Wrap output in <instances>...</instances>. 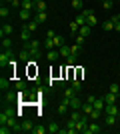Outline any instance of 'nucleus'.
Returning <instances> with one entry per match:
<instances>
[{
  "instance_id": "obj_29",
  "label": "nucleus",
  "mask_w": 120,
  "mask_h": 134,
  "mask_svg": "<svg viewBox=\"0 0 120 134\" xmlns=\"http://www.w3.org/2000/svg\"><path fill=\"white\" fill-rule=\"evenodd\" d=\"M26 28H28L30 32H36V30H38V22H36V20H30V22H26Z\"/></svg>"
},
{
  "instance_id": "obj_33",
  "label": "nucleus",
  "mask_w": 120,
  "mask_h": 134,
  "mask_svg": "<svg viewBox=\"0 0 120 134\" xmlns=\"http://www.w3.org/2000/svg\"><path fill=\"white\" fill-rule=\"evenodd\" d=\"M32 132H34V134H46V132H48V126H36Z\"/></svg>"
},
{
  "instance_id": "obj_26",
  "label": "nucleus",
  "mask_w": 120,
  "mask_h": 134,
  "mask_svg": "<svg viewBox=\"0 0 120 134\" xmlns=\"http://www.w3.org/2000/svg\"><path fill=\"white\" fill-rule=\"evenodd\" d=\"M2 48H4V50H10V48H12V40L8 38V36L2 38Z\"/></svg>"
},
{
  "instance_id": "obj_16",
  "label": "nucleus",
  "mask_w": 120,
  "mask_h": 134,
  "mask_svg": "<svg viewBox=\"0 0 120 134\" xmlns=\"http://www.w3.org/2000/svg\"><path fill=\"white\" fill-rule=\"evenodd\" d=\"M12 34V24H4V26L0 28V36L4 38V36H10Z\"/></svg>"
},
{
  "instance_id": "obj_44",
  "label": "nucleus",
  "mask_w": 120,
  "mask_h": 134,
  "mask_svg": "<svg viewBox=\"0 0 120 134\" xmlns=\"http://www.w3.org/2000/svg\"><path fill=\"white\" fill-rule=\"evenodd\" d=\"M54 36H56V34H54V30H48V32H46V38H54Z\"/></svg>"
},
{
  "instance_id": "obj_46",
  "label": "nucleus",
  "mask_w": 120,
  "mask_h": 134,
  "mask_svg": "<svg viewBox=\"0 0 120 134\" xmlns=\"http://www.w3.org/2000/svg\"><path fill=\"white\" fill-rule=\"evenodd\" d=\"M112 2H114V0H112Z\"/></svg>"
},
{
  "instance_id": "obj_17",
  "label": "nucleus",
  "mask_w": 120,
  "mask_h": 134,
  "mask_svg": "<svg viewBox=\"0 0 120 134\" xmlns=\"http://www.w3.org/2000/svg\"><path fill=\"white\" fill-rule=\"evenodd\" d=\"M90 32H92V26L90 24H84V26H80V30H78V34H82V36H90Z\"/></svg>"
},
{
  "instance_id": "obj_14",
  "label": "nucleus",
  "mask_w": 120,
  "mask_h": 134,
  "mask_svg": "<svg viewBox=\"0 0 120 134\" xmlns=\"http://www.w3.org/2000/svg\"><path fill=\"white\" fill-rule=\"evenodd\" d=\"M18 58H20V62H28L30 58H32V54H30V50H20V54H18Z\"/></svg>"
},
{
  "instance_id": "obj_15",
  "label": "nucleus",
  "mask_w": 120,
  "mask_h": 134,
  "mask_svg": "<svg viewBox=\"0 0 120 134\" xmlns=\"http://www.w3.org/2000/svg\"><path fill=\"white\" fill-rule=\"evenodd\" d=\"M34 20L38 24H42V22H46L48 20V12H36V16H34Z\"/></svg>"
},
{
  "instance_id": "obj_31",
  "label": "nucleus",
  "mask_w": 120,
  "mask_h": 134,
  "mask_svg": "<svg viewBox=\"0 0 120 134\" xmlns=\"http://www.w3.org/2000/svg\"><path fill=\"white\" fill-rule=\"evenodd\" d=\"M42 46L48 48V50H52V48H54V40H52V38H46L44 42H42Z\"/></svg>"
},
{
  "instance_id": "obj_1",
  "label": "nucleus",
  "mask_w": 120,
  "mask_h": 134,
  "mask_svg": "<svg viewBox=\"0 0 120 134\" xmlns=\"http://www.w3.org/2000/svg\"><path fill=\"white\" fill-rule=\"evenodd\" d=\"M40 40H28V42H24V48L26 50H30V54H32V58H36L38 60L40 56H42V50H40Z\"/></svg>"
},
{
  "instance_id": "obj_32",
  "label": "nucleus",
  "mask_w": 120,
  "mask_h": 134,
  "mask_svg": "<svg viewBox=\"0 0 120 134\" xmlns=\"http://www.w3.org/2000/svg\"><path fill=\"white\" fill-rule=\"evenodd\" d=\"M74 22L78 24V26H84V24H86V16H84V14H80V16L74 18Z\"/></svg>"
},
{
  "instance_id": "obj_27",
  "label": "nucleus",
  "mask_w": 120,
  "mask_h": 134,
  "mask_svg": "<svg viewBox=\"0 0 120 134\" xmlns=\"http://www.w3.org/2000/svg\"><path fill=\"white\" fill-rule=\"evenodd\" d=\"M14 88L16 90H26L28 88V86H26V80H16V82H14Z\"/></svg>"
},
{
  "instance_id": "obj_18",
  "label": "nucleus",
  "mask_w": 120,
  "mask_h": 134,
  "mask_svg": "<svg viewBox=\"0 0 120 134\" xmlns=\"http://www.w3.org/2000/svg\"><path fill=\"white\" fill-rule=\"evenodd\" d=\"M58 52H60V56H62V58H68L70 54H72V50H70V46H60V48H58Z\"/></svg>"
},
{
  "instance_id": "obj_4",
  "label": "nucleus",
  "mask_w": 120,
  "mask_h": 134,
  "mask_svg": "<svg viewBox=\"0 0 120 134\" xmlns=\"http://www.w3.org/2000/svg\"><path fill=\"white\" fill-rule=\"evenodd\" d=\"M32 130H34L32 120H24V122H20V132H32Z\"/></svg>"
},
{
  "instance_id": "obj_41",
  "label": "nucleus",
  "mask_w": 120,
  "mask_h": 134,
  "mask_svg": "<svg viewBox=\"0 0 120 134\" xmlns=\"http://www.w3.org/2000/svg\"><path fill=\"white\" fill-rule=\"evenodd\" d=\"M6 2H8V4H10V6H14V8H16V6H20V4H22L20 0H6Z\"/></svg>"
},
{
  "instance_id": "obj_42",
  "label": "nucleus",
  "mask_w": 120,
  "mask_h": 134,
  "mask_svg": "<svg viewBox=\"0 0 120 134\" xmlns=\"http://www.w3.org/2000/svg\"><path fill=\"white\" fill-rule=\"evenodd\" d=\"M76 44H78V46L84 44V36H82V34H78V36H76Z\"/></svg>"
},
{
  "instance_id": "obj_23",
  "label": "nucleus",
  "mask_w": 120,
  "mask_h": 134,
  "mask_svg": "<svg viewBox=\"0 0 120 134\" xmlns=\"http://www.w3.org/2000/svg\"><path fill=\"white\" fill-rule=\"evenodd\" d=\"M102 28H104V30H108V32H110V30H114V20H112V18L104 20V22H102Z\"/></svg>"
},
{
  "instance_id": "obj_12",
  "label": "nucleus",
  "mask_w": 120,
  "mask_h": 134,
  "mask_svg": "<svg viewBox=\"0 0 120 134\" xmlns=\"http://www.w3.org/2000/svg\"><path fill=\"white\" fill-rule=\"evenodd\" d=\"M116 96L118 94H114V92L108 90V94H104V102H106V104H116Z\"/></svg>"
},
{
  "instance_id": "obj_22",
  "label": "nucleus",
  "mask_w": 120,
  "mask_h": 134,
  "mask_svg": "<svg viewBox=\"0 0 120 134\" xmlns=\"http://www.w3.org/2000/svg\"><path fill=\"white\" fill-rule=\"evenodd\" d=\"M8 88H10V80L6 78V76H2V78H0V90L4 92V90H8Z\"/></svg>"
},
{
  "instance_id": "obj_7",
  "label": "nucleus",
  "mask_w": 120,
  "mask_h": 134,
  "mask_svg": "<svg viewBox=\"0 0 120 134\" xmlns=\"http://www.w3.org/2000/svg\"><path fill=\"white\" fill-rule=\"evenodd\" d=\"M46 58H48L50 62H56L58 58H60V52H58L56 48H52V50H48V52H46Z\"/></svg>"
},
{
  "instance_id": "obj_45",
  "label": "nucleus",
  "mask_w": 120,
  "mask_h": 134,
  "mask_svg": "<svg viewBox=\"0 0 120 134\" xmlns=\"http://www.w3.org/2000/svg\"><path fill=\"white\" fill-rule=\"evenodd\" d=\"M114 18H116V20H120V12H118V14H114Z\"/></svg>"
},
{
  "instance_id": "obj_19",
  "label": "nucleus",
  "mask_w": 120,
  "mask_h": 134,
  "mask_svg": "<svg viewBox=\"0 0 120 134\" xmlns=\"http://www.w3.org/2000/svg\"><path fill=\"white\" fill-rule=\"evenodd\" d=\"M76 94H78V92H76V90L72 88V86H66V88H64V96H66V98H70V100H72V98H74Z\"/></svg>"
},
{
  "instance_id": "obj_21",
  "label": "nucleus",
  "mask_w": 120,
  "mask_h": 134,
  "mask_svg": "<svg viewBox=\"0 0 120 134\" xmlns=\"http://www.w3.org/2000/svg\"><path fill=\"white\" fill-rule=\"evenodd\" d=\"M116 118H118V116L106 114V116H104V124H106V126H114V124H116Z\"/></svg>"
},
{
  "instance_id": "obj_35",
  "label": "nucleus",
  "mask_w": 120,
  "mask_h": 134,
  "mask_svg": "<svg viewBox=\"0 0 120 134\" xmlns=\"http://www.w3.org/2000/svg\"><path fill=\"white\" fill-rule=\"evenodd\" d=\"M88 116H90V120H98V118H100V110H96V108H94Z\"/></svg>"
},
{
  "instance_id": "obj_5",
  "label": "nucleus",
  "mask_w": 120,
  "mask_h": 134,
  "mask_svg": "<svg viewBox=\"0 0 120 134\" xmlns=\"http://www.w3.org/2000/svg\"><path fill=\"white\" fill-rule=\"evenodd\" d=\"M82 14L86 16V24H90V26L96 24V16H94V12H92V10H84Z\"/></svg>"
},
{
  "instance_id": "obj_40",
  "label": "nucleus",
  "mask_w": 120,
  "mask_h": 134,
  "mask_svg": "<svg viewBox=\"0 0 120 134\" xmlns=\"http://www.w3.org/2000/svg\"><path fill=\"white\" fill-rule=\"evenodd\" d=\"M78 30H80V26H78V24H76V22H70V32L74 34V32H78Z\"/></svg>"
},
{
  "instance_id": "obj_11",
  "label": "nucleus",
  "mask_w": 120,
  "mask_h": 134,
  "mask_svg": "<svg viewBox=\"0 0 120 134\" xmlns=\"http://www.w3.org/2000/svg\"><path fill=\"white\" fill-rule=\"evenodd\" d=\"M30 34H32V32H30L28 28L24 26L22 30H20V40H22V42H28V40H32V38H30Z\"/></svg>"
},
{
  "instance_id": "obj_24",
  "label": "nucleus",
  "mask_w": 120,
  "mask_h": 134,
  "mask_svg": "<svg viewBox=\"0 0 120 134\" xmlns=\"http://www.w3.org/2000/svg\"><path fill=\"white\" fill-rule=\"evenodd\" d=\"M80 110H82V114H90V112L94 110V106H92V102H84Z\"/></svg>"
},
{
  "instance_id": "obj_25",
  "label": "nucleus",
  "mask_w": 120,
  "mask_h": 134,
  "mask_svg": "<svg viewBox=\"0 0 120 134\" xmlns=\"http://www.w3.org/2000/svg\"><path fill=\"white\" fill-rule=\"evenodd\" d=\"M60 130H62V128H60L56 122H50V124H48V132H50V134H56V132H60Z\"/></svg>"
},
{
  "instance_id": "obj_6",
  "label": "nucleus",
  "mask_w": 120,
  "mask_h": 134,
  "mask_svg": "<svg viewBox=\"0 0 120 134\" xmlns=\"http://www.w3.org/2000/svg\"><path fill=\"white\" fill-rule=\"evenodd\" d=\"M104 114H112V116H118L120 112H118V108H116V104H106V106H104Z\"/></svg>"
},
{
  "instance_id": "obj_2",
  "label": "nucleus",
  "mask_w": 120,
  "mask_h": 134,
  "mask_svg": "<svg viewBox=\"0 0 120 134\" xmlns=\"http://www.w3.org/2000/svg\"><path fill=\"white\" fill-rule=\"evenodd\" d=\"M14 100H18V92H14V90H4V96H2V102L4 104H12Z\"/></svg>"
},
{
  "instance_id": "obj_30",
  "label": "nucleus",
  "mask_w": 120,
  "mask_h": 134,
  "mask_svg": "<svg viewBox=\"0 0 120 134\" xmlns=\"http://www.w3.org/2000/svg\"><path fill=\"white\" fill-rule=\"evenodd\" d=\"M70 86H72L76 92H80V90H82V84H80V80H78V78H72V84H70Z\"/></svg>"
},
{
  "instance_id": "obj_43",
  "label": "nucleus",
  "mask_w": 120,
  "mask_h": 134,
  "mask_svg": "<svg viewBox=\"0 0 120 134\" xmlns=\"http://www.w3.org/2000/svg\"><path fill=\"white\" fill-rule=\"evenodd\" d=\"M112 20H114V30H116V32H120V20H116L114 16H112Z\"/></svg>"
},
{
  "instance_id": "obj_10",
  "label": "nucleus",
  "mask_w": 120,
  "mask_h": 134,
  "mask_svg": "<svg viewBox=\"0 0 120 134\" xmlns=\"http://www.w3.org/2000/svg\"><path fill=\"white\" fill-rule=\"evenodd\" d=\"M92 106L96 108V110H100V112H104V106H106V102H104V98H96V100L92 102Z\"/></svg>"
},
{
  "instance_id": "obj_8",
  "label": "nucleus",
  "mask_w": 120,
  "mask_h": 134,
  "mask_svg": "<svg viewBox=\"0 0 120 134\" xmlns=\"http://www.w3.org/2000/svg\"><path fill=\"white\" fill-rule=\"evenodd\" d=\"M20 8H24V10H36V2L34 0H22Z\"/></svg>"
},
{
  "instance_id": "obj_37",
  "label": "nucleus",
  "mask_w": 120,
  "mask_h": 134,
  "mask_svg": "<svg viewBox=\"0 0 120 134\" xmlns=\"http://www.w3.org/2000/svg\"><path fill=\"white\" fill-rule=\"evenodd\" d=\"M70 4H72V8H74V10H80V8H82V0H72Z\"/></svg>"
},
{
  "instance_id": "obj_20",
  "label": "nucleus",
  "mask_w": 120,
  "mask_h": 134,
  "mask_svg": "<svg viewBox=\"0 0 120 134\" xmlns=\"http://www.w3.org/2000/svg\"><path fill=\"white\" fill-rule=\"evenodd\" d=\"M52 40H54V48H60V46L66 44V42H64V36H60V34H56Z\"/></svg>"
},
{
  "instance_id": "obj_34",
  "label": "nucleus",
  "mask_w": 120,
  "mask_h": 134,
  "mask_svg": "<svg viewBox=\"0 0 120 134\" xmlns=\"http://www.w3.org/2000/svg\"><path fill=\"white\" fill-rule=\"evenodd\" d=\"M0 16H2V18H8V16H10V8L2 6V8H0Z\"/></svg>"
},
{
  "instance_id": "obj_36",
  "label": "nucleus",
  "mask_w": 120,
  "mask_h": 134,
  "mask_svg": "<svg viewBox=\"0 0 120 134\" xmlns=\"http://www.w3.org/2000/svg\"><path fill=\"white\" fill-rule=\"evenodd\" d=\"M80 48H82V46H78V44H72V46H70V50H72V56H78V54H80Z\"/></svg>"
},
{
  "instance_id": "obj_28",
  "label": "nucleus",
  "mask_w": 120,
  "mask_h": 134,
  "mask_svg": "<svg viewBox=\"0 0 120 134\" xmlns=\"http://www.w3.org/2000/svg\"><path fill=\"white\" fill-rule=\"evenodd\" d=\"M36 12H46V2L44 0H36Z\"/></svg>"
},
{
  "instance_id": "obj_13",
  "label": "nucleus",
  "mask_w": 120,
  "mask_h": 134,
  "mask_svg": "<svg viewBox=\"0 0 120 134\" xmlns=\"http://www.w3.org/2000/svg\"><path fill=\"white\" fill-rule=\"evenodd\" d=\"M70 108H72V110H80V108H82V100H80L78 96H74V98L70 100Z\"/></svg>"
},
{
  "instance_id": "obj_9",
  "label": "nucleus",
  "mask_w": 120,
  "mask_h": 134,
  "mask_svg": "<svg viewBox=\"0 0 120 134\" xmlns=\"http://www.w3.org/2000/svg\"><path fill=\"white\" fill-rule=\"evenodd\" d=\"M30 16H32V10H24V8H20V20H24V22H30Z\"/></svg>"
},
{
  "instance_id": "obj_38",
  "label": "nucleus",
  "mask_w": 120,
  "mask_h": 134,
  "mask_svg": "<svg viewBox=\"0 0 120 134\" xmlns=\"http://www.w3.org/2000/svg\"><path fill=\"white\" fill-rule=\"evenodd\" d=\"M110 92H114V94L120 96V86H118L116 82H114V84H110Z\"/></svg>"
},
{
  "instance_id": "obj_39",
  "label": "nucleus",
  "mask_w": 120,
  "mask_h": 134,
  "mask_svg": "<svg viewBox=\"0 0 120 134\" xmlns=\"http://www.w3.org/2000/svg\"><path fill=\"white\" fill-rule=\"evenodd\" d=\"M112 4H114L112 0H104V2H102V8H104V10H110V8H112Z\"/></svg>"
},
{
  "instance_id": "obj_3",
  "label": "nucleus",
  "mask_w": 120,
  "mask_h": 134,
  "mask_svg": "<svg viewBox=\"0 0 120 134\" xmlns=\"http://www.w3.org/2000/svg\"><path fill=\"white\" fill-rule=\"evenodd\" d=\"M100 132V124L96 122V120H92L90 124H88V128H86V134H98Z\"/></svg>"
}]
</instances>
